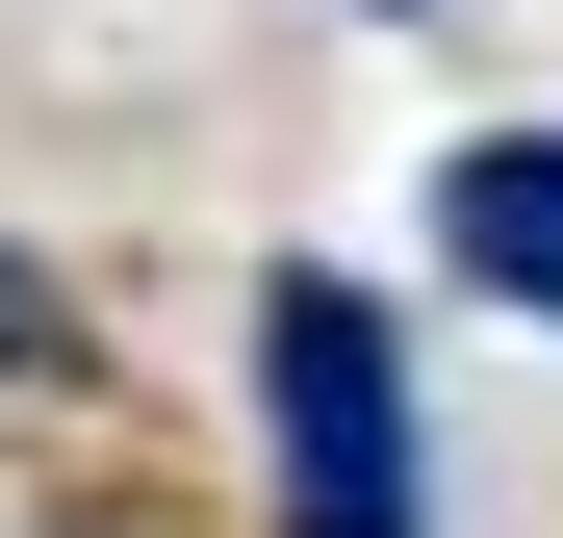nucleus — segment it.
I'll list each match as a JSON object with an SVG mask.
<instances>
[{
  "mask_svg": "<svg viewBox=\"0 0 563 538\" xmlns=\"http://www.w3.org/2000/svg\"><path fill=\"white\" fill-rule=\"evenodd\" d=\"M256 462H282V538H435V436H410V333L282 256L256 283Z\"/></svg>",
  "mask_w": 563,
  "mask_h": 538,
  "instance_id": "obj_1",
  "label": "nucleus"
},
{
  "mask_svg": "<svg viewBox=\"0 0 563 538\" xmlns=\"http://www.w3.org/2000/svg\"><path fill=\"white\" fill-rule=\"evenodd\" d=\"M435 283H487L512 333H563V129H461L435 154Z\"/></svg>",
  "mask_w": 563,
  "mask_h": 538,
  "instance_id": "obj_2",
  "label": "nucleus"
},
{
  "mask_svg": "<svg viewBox=\"0 0 563 538\" xmlns=\"http://www.w3.org/2000/svg\"><path fill=\"white\" fill-rule=\"evenodd\" d=\"M26 333H52V308H26V283H0V359H26Z\"/></svg>",
  "mask_w": 563,
  "mask_h": 538,
  "instance_id": "obj_3",
  "label": "nucleus"
}]
</instances>
